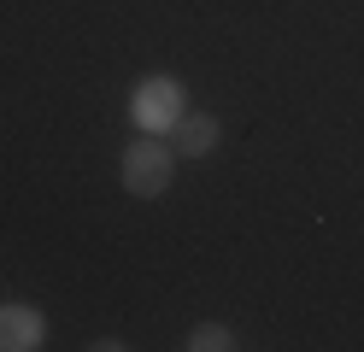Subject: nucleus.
<instances>
[{"instance_id": "3", "label": "nucleus", "mask_w": 364, "mask_h": 352, "mask_svg": "<svg viewBox=\"0 0 364 352\" xmlns=\"http://www.w3.org/2000/svg\"><path fill=\"white\" fill-rule=\"evenodd\" d=\"M48 341V323L30 305H0V352H36Z\"/></svg>"}, {"instance_id": "1", "label": "nucleus", "mask_w": 364, "mask_h": 352, "mask_svg": "<svg viewBox=\"0 0 364 352\" xmlns=\"http://www.w3.org/2000/svg\"><path fill=\"white\" fill-rule=\"evenodd\" d=\"M124 194H135V200H159L171 188V176H176V153L171 147H159L153 135H141V141H129L124 147Z\"/></svg>"}, {"instance_id": "4", "label": "nucleus", "mask_w": 364, "mask_h": 352, "mask_svg": "<svg viewBox=\"0 0 364 352\" xmlns=\"http://www.w3.org/2000/svg\"><path fill=\"white\" fill-rule=\"evenodd\" d=\"M171 135H176V147H171V153H182V159H206V153L218 147L223 124H218V117H206V112H182Z\"/></svg>"}, {"instance_id": "5", "label": "nucleus", "mask_w": 364, "mask_h": 352, "mask_svg": "<svg viewBox=\"0 0 364 352\" xmlns=\"http://www.w3.org/2000/svg\"><path fill=\"white\" fill-rule=\"evenodd\" d=\"M182 346H188V352H230V346H235V335H230L223 323H194Z\"/></svg>"}, {"instance_id": "2", "label": "nucleus", "mask_w": 364, "mask_h": 352, "mask_svg": "<svg viewBox=\"0 0 364 352\" xmlns=\"http://www.w3.org/2000/svg\"><path fill=\"white\" fill-rule=\"evenodd\" d=\"M129 117H135L147 135L176 129V117H182V82H176V77H147V82H135V94H129Z\"/></svg>"}]
</instances>
